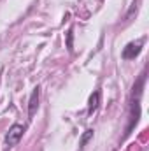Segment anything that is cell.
Segmentation results:
<instances>
[{
	"label": "cell",
	"instance_id": "3",
	"mask_svg": "<svg viewBox=\"0 0 149 151\" xmlns=\"http://www.w3.org/2000/svg\"><path fill=\"white\" fill-rule=\"evenodd\" d=\"M39 93H40V90H39V86H37V88H34V91L30 95V102H28V116L30 118L35 114V111H37V107H39Z\"/></svg>",
	"mask_w": 149,
	"mask_h": 151
},
{
	"label": "cell",
	"instance_id": "6",
	"mask_svg": "<svg viewBox=\"0 0 149 151\" xmlns=\"http://www.w3.org/2000/svg\"><path fill=\"white\" fill-rule=\"evenodd\" d=\"M67 47H69V51H72V28L67 32Z\"/></svg>",
	"mask_w": 149,
	"mask_h": 151
},
{
	"label": "cell",
	"instance_id": "4",
	"mask_svg": "<svg viewBox=\"0 0 149 151\" xmlns=\"http://www.w3.org/2000/svg\"><path fill=\"white\" fill-rule=\"evenodd\" d=\"M98 102H100V91H95L91 97H90V102H88V111L93 113L97 107H98Z\"/></svg>",
	"mask_w": 149,
	"mask_h": 151
},
{
	"label": "cell",
	"instance_id": "2",
	"mask_svg": "<svg viewBox=\"0 0 149 151\" xmlns=\"http://www.w3.org/2000/svg\"><path fill=\"white\" fill-rule=\"evenodd\" d=\"M142 42L144 40H137V42H128L125 47H123V53H121V56L125 58V60H133L139 53H140V49H142Z\"/></svg>",
	"mask_w": 149,
	"mask_h": 151
},
{
	"label": "cell",
	"instance_id": "5",
	"mask_svg": "<svg viewBox=\"0 0 149 151\" xmlns=\"http://www.w3.org/2000/svg\"><path fill=\"white\" fill-rule=\"evenodd\" d=\"M91 135H93V130H86V134H84V135H82V139H81V146H84Z\"/></svg>",
	"mask_w": 149,
	"mask_h": 151
},
{
	"label": "cell",
	"instance_id": "1",
	"mask_svg": "<svg viewBox=\"0 0 149 151\" xmlns=\"http://www.w3.org/2000/svg\"><path fill=\"white\" fill-rule=\"evenodd\" d=\"M25 130H27V127H25V125H21V123H14V125L9 128L7 135H5V146H7V148L16 146V144L21 141V137H23Z\"/></svg>",
	"mask_w": 149,
	"mask_h": 151
}]
</instances>
